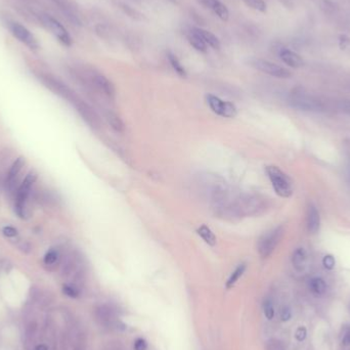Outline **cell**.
Returning a JSON list of instances; mask_svg holds the SVG:
<instances>
[{"label": "cell", "mask_w": 350, "mask_h": 350, "mask_svg": "<svg viewBox=\"0 0 350 350\" xmlns=\"http://www.w3.org/2000/svg\"><path fill=\"white\" fill-rule=\"evenodd\" d=\"M263 313L269 321L275 318V306L271 299H265L263 301Z\"/></svg>", "instance_id": "cell-25"}, {"label": "cell", "mask_w": 350, "mask_h": 350, "mask_svg": "<svg viewBox=\"0 0 350 350\" xmlns=\"http://www.w3.org/2000/svg\"><path fill=\"white\" fill-rule=\"evenodd\" d=\"M280 318L281 322H289L292 319V310L289 306H282L280 311Z\"/></svg>", "instance_id": "cell-31"}, {"label": "cell", "mask_w": 350, "mask_h": 350, "mask_svg": "<svg viewBox=\"0 0 350 350\" xmlns=\"http://www.w3.org/2000/svg\"><path fill=\"white\" fill-rule=\"evenodd\" d=\"M63 292L67 295V296H69L71 298H77L79 296V290L76 286L74 285H70V284H67V285H64L63 287Z\"/></svg>", "instance_id": "cell-28"}, {"label": "cell", "mask_w": 350, "mask_h": 350, "mask_svg": "<svg viewBox=\"0 0 350 350\" xmlns=\"http://www.w3.org/2000/svg\"><path fill=\"white\" fill-rule=\"evenodd\" d=\"M91 82L94 87L103 93L109 99H114L116 96V88L113 83L104 75L95 73L91 76Z\"/></svg>", "instance_id": "cell-12"}, {"label": "cell", "mask_w": 350, "mask_h": 350, "mask_svg": "<svg viewBox=\"0 0 350 350\" xmlns=\"http://www.w3.org/2000/svg\"><path fill=\"white\" fill-rule=\"evenodd\" d=\"M306 226L307 230L311 235H315L318 233L321 227V216L320 212L316 209V207L312 204H309L307 208V214H306Z\"/></svg>", "instance_id": "cell-14"}, {"label": "cell", "mask_w": 350, "mask_h": 350, "mask_svg": "<svg viewBox=\"0 0 350 350\" xmlns=\"http://www.w3.org/2000/svg\"><path fill=\"white\" fill-rule=\"evenodd\" d=\"M42 23L59 39L60 42H62L66 46L72 45V38L70 34L58 20L54 19L51 15L44 14L42 16Z\"/></svg>", "instance_id": "cell-10"}, {"label": "cell", "mask_w": 350, "mask_h": 350, "mask_svg": "<svg viewBox=\"0 0 350 350\" xmlns=\"http://www.w3.org/2000/svg\"><path fill=\"white\" fill-rule=\"evenodd\" d=\"M35 350H47V348L45 345H39L35 348Z\"/></svg>", "instance_id": "cell-38"}, {"label": "cell", "mask_w": 350, "mask_h": 350, "mask_svg": "<svg viewBox=\"0 0 350 350\" xmlns=\"http://www.w3.org/2000/svg\"><path fill=\"white\" fill-rule=\"evenodd\" d=\"M244 1L248 6L252 7L258 11H261V12L266 11V4L263 0H244Z\"/></svg>", "instance_id": "cell-27"}, {"label": "cell", "mask_w": 350, "mask_h": 350, "mask_svg": "<svg viewBox=\"0 0 350 350\" xmlns=\"http://www.w3.org/2000/svg\"><path fill=\"white\" fill-rule=\"evenodd\" d=\"M284 226L280 225L263 233L257 242V251L260 257L268 258L273 254L284 236Z\"/></svg>", "instance_id": "cell-5"}, {"label": "cell", "mask_w": 350, "mask_h": 350, "mask_svg": "<svg viewBox=\"0 0 350 350\" xmlns=\"http://www.w3.org/2000/svg\"><path fill=\"white\" fill-rule=\"evenodd\" d=\"M95 318L99 325L105 328L121 331L126 329V326L117 318L115 309L108 304H102L95 308Z\"/></svg>", "instance_id": "cell-7"}, {"label": "cell", "mask_w": 350, "mask_h": 350, "mask_svg": "<svg viewBox=\"0 0 350 350\" xmlns=\"http://www.w3.org/2000/svg\"><path fill=\"white\" fill-rule=\"evenodd\" d=\"M289 103L294 109L299 111L321 112L324 110V105L322 102L300 87L292 90L289 96Z\"/></svg>", "instance_id": "cell-4"}, {"label": "cell", "mask_w": 350, "mask_h": 350, "mask_svg": "<svg viewBox=\"0 0 350 350\" xmlns=\"http://www.w3.org/2000/svg\"><path fill=\"white\" fill-rule=\"evenodd\" d=\"M60 259V252L56 249H52L45 254L44 256V263L46 265H54Z\"/></svg>", "instance_id": "cell-26"}, {"label": "cell", "mask_w": 350, "mask_h": 350, "mask_svg": "<svg viewBox=\"0 0 350 350\" xmlns=\"http://www.w3.org/2000/svg\"><path fill=\"white\" fill-rule=\"evenodd\" d=\"M341 343L343 346H350V330H347L341 339Z\"/></svg>", "instance_id": "cell-37"}, {"label": "cell", "mask_w": 350, "mask_h": 350, "mask_svg": "<svg viewBox=\"0 0 350 350\" xmlns=\"http://www.w3.org/2000/svg\"><path fill=\"white\" fill-rule=\"evenodd\" d=\"M323 265H324V268L328 271H332V270H334L335 268V265H336V260H335V257L331 255V254H328L326 255L324 258H323Z\"/></svg>", "instance_id": "cell-29"}, {"label": "cell", "mask_w": 350, "mask_h": 350, "mask_svg": "<svg viewBox=\"0 0 350 350\" xmlns=\"http://www.w3.org/2000/svg\"><path fill=\"white\" fill-rule=\"evenodd\" d=\"M251 65L258 71L268 74V75H271L276 78L287 79V78L291 77V72L289 70L282 68V67H280L275 63L269 62V61L261 60V59H255L251 62Z\"/></svg>", "instance_id": "cell-9"}, {"label": "cell", "mask_w": 350, "mask_h": 350, "mask_svg": "<svg viewBox=\"0 0 350 350\" xmlns=\"http://www.w3.org/2000/svg\"><path fill=\"white\" fill-rule=\"evenodd\" d=\"M206 102L213 113L223 117V118H235L238 114V109L235 104L222 101L221 98L216 95L207 94Z\"/></svg>", "instance_id": "cell-8"}, {"label": "cell", "mask_w": 350, "mask_h": 350, "mask_svg": "<svg viewBox=\"0 0 350 350\" xmlns=\"http://www.w3.org/2000/svg\"><path fill=\"white\" fill-rule=\"evenodd\" d=\"M349 309H350V306H349Z\"/></svg>", "instance_id": "cell-39"}, {"label": "cell", "mask_w": 350, "mask_h": 350, "mask_svg": "<svg viewBox=\"0 0 350 350\" xmlns=\"http://www.w3.org/2000/svg\"><path fill=\"white\" fill-rule=\"evenodd\" d=\"M339 108L346 114L350 115V101H343L339 104Z\"/></svg>", "instance_id": "cell-36"}, {"label": "cell", "mask_w": 350, "mask_h": 350, "mask_svg": "<svg viewBox=\"0 0 350 350\" xmlns=\"http://www.w3.org/2000/svg\"><path fill=\"white\" fill-rule=\"evenodd\" d=\"M199 185L203 195L212 205L214 211H217L225 207L236 197L232 195L227 182L218 175H201L200 176Z\"/></svg>", "instance_id": "cell-2"}, {"label": "cell", "mask_w": 350, "mask_h": 350, "mask_svg": "<svg viewBox=\"0 0 350 350\" xmlns=\"http://www.w3.org/2000/svg\"><path fill=\"white\" fill-rule=\"evenodd\" d=\"M276 194L281 198H290L293 194V185L290 177L278 166L270 165L265 168Z\"/></svg>", "instance_id": "cell-3"}, {"label": "cell", "mask_w": 350, "mask_h": 350, "mask_svg": "<svg viewBox=\"0 0 350 350\" xmlns=\"http://www.w3.org/2000/svg\"><path fill=\"white\" fill-rule=\"evenodd\" d=\"M198 235L201 237L205 241V243L208 244L209 246L216 245V237L209 226H207L205 224L200 226L198 228Z\"/></svg>", "instance_id": "cell-22"}, {"label": "cell", "mask_w": 350, "mask_h": 350, "mask_svg": "<svg viewBox=\"0 0 350 350\" xmlns=\"http://www.w3.org/2000/svg\"><path fill=\"white\" fill-rule=\"evenodd\" d=\"M194 30L207 45L211 46L214 49H219L220 48V41H219V39L217 37H216L213 34V33L209 32L207 30L201 29V28H195Z\"/></svg>", "instance_id": "cell-17"}, {"label": "cell", "mask_w": 350, "mask_h": 350, "mask_svg": "<svg viewBox=\"0 0 350 350\" xmlns=\"http://www.w3.org/2000/svg\"><path fill=\"white\" fill-rule=\"evenodd\" d=\"M266 208L268 201L264 197L256 194H243L233 198L228 205L215 211V213L226 220L233 221L260 215Z\"/></svg>", "instance_id": "cell-1"}, {"label": "cell", "mask_w": 350, "mask_h": 350, "mask_svg": "<svg viewBox=\"0 0 350 350\" xmlns=\"http://www.w3.org/2000/svg\"><path fill=\"white\" fill-rule=\"evenodd\" d=\"M189 41L192 44V46L197 49V51L201 52V53L207 52V44L201 39V37L197 34L194 29H193V31L190 32Z\"/></svg>", "instance_id": "cell-23"}, {"label": "cell", "mask_w": 350, "mask_h": 350, "mask_svg": "<svg viewBox=\"0 0 350 350\" xmlns=\"http://www.w3.org/2000/svg\"><path fill=\"white\" fill-rule=\"evenodd\" d=\"M25 165V160L24 158H19V159H16L15 162L12 164V166L10 167L8 173H7V176H6V179H5V187H6V190L8 189H11L13 187V181L14 179L18 177L20 171L22 170V167Z\"/></svg>", "instance_id": "cell-16"}, {"label": "cell", "mask_w": 350, "mask_h": 350, "mask_svg": "<svg viewBox=\"0 0 350 350\" xmlns=\"http://www.w3.org/2000/svg\"><path fill=\"white\" fill-rule=\"evenodd\" d=\"M135 350H146L147 349V343L144 339L139 338L135 341Z\"/></svg>", "instance_id": "cell-35"}, {"label": "cell", "mask_w": 350, "mask_h": 350, "mask_svg": "<svg viewBox=\"0 0 350 350\" xmlns=\"http://www.w3.org/2000/svg\"><path fill=\"white\" fill-rule=\"evenodd\" d=\"M9 29L12 33V35L16 39H19L22 43L26 44L29 48H31V49L38 48L39 44H38L36 38L25 26L21 25L20 23L13 22V23L9 24Z\"/></svg>", "instance_id": "cell-11"}, {"label": "cell", "mask_w": 350, "mask_h": 350, "mask_svg": "<svg viewBox=\"0 0 350 350\" xmlns=\"http://www.w3.org/2000/svg\"><path fill=\"white\" fill-rule=\"evenodd\" d=\"M307 337V330L305 327L300 326L297 328L296 332H295V338L298 342H302L306 339Z\"/></svg>", "instance_id": "cell-32"}, {"label": "cell", "mask_w": 350, "mask_h": 350, "mask_svg": "<svg viewBox=\"0 0 350 350\" xmlns=\"http://www.w3.org/2000/svg\"><path fill=\"white\" fill-rule=\"evenodd\" d=\"M266 350H286V348L280 341L273 339L266 343Z\"/></svg>", "instance_id": "cell-30"}, {"label": "cell", "mask_w": 350, "mask_h": 350, "mask_svg": "<svg viewBox=\"0 0 350 350\" xmlns=\"http://www.w3.org/2000/svg\"><path fill=\"white\" fill-rule=\"evenodd\" d=\"M309 289L315 296H323L327 291V284L322 278H312L309 280Z\"/></svg>", "instance_id": "cell-20"}, {"label": "cell", "mask_w": 350, "mask_h": 350, "mask_svg": "<svg viewBox=\"0 0 350 350\" xmlns=\"http://www.w3.org/2000/svg\"><path fill=\"white\" fill-rule=\"evenodd\" d=\"M246 269H247V264L246 263H241L239 264L236 270L232 272V274L229 276L227 281H226V288L227 289H230L232 288L233 286H235L236 282L240 280V278L244 275V273L246 272Z\"/></svg>", "instance_id": "cell-21"}, {"label": "cell", "mask_w": 350, "mask_h": 350, "mask_svg": "<svg viewBox=\"0 0 350 350\" xmlns=\"http://www.w3.org/2000/svg\"><path fill=\"white\" fill-rule=\"evenodd\" d=\"M2 233L6 238H14L18 236V230L12 226H4L2 228Z\"/></svg>", "instance_id": "cell-34"}, {"label": "cell", "mask_w": 350, "mask_h": 350, "mask_svg": "<svg viewBox=\"0 0 350 350\" xmlns=\"http://www.w3.org/2000/svg\"><path fill=\"white\" fill-rule=\"evenodd\" d=\"M106 120L110 124L113 130L118 133H123L125 131V125L120 117L111 110L106 112Z\"/></svg>", "instance_id": "cell-18"}, {"label": "cell", "mask_w": 350, "mask_h": 350, "mask_svg": "<svg viewBox=\"0 0 350 350\" xmlns=\"http://www.w3.org/2000/svg\"><path fill=\"white\" fill-rule=\"evenodd\" d=\"M339 47L342 51H346L350 47V38L347 35L342 34L339 36Z\"/></svg>", "instance_id": "cell-33"}, {"label": "cell", "mask_w": 350, "mask_h": 350, "mask_svg": "<svg viewBox=\"0 0 350 350\" xmlns=\"http://www.w3.org/2000/svg\"><path fill=\"white\" fill-rule=\"evenodd\" d=\"M167 58H168V61H169L170 65H171V67L173 68V70H174L179 76H181V77H187V71H186V69H185V67H183V66L181 65V63L179 62V60L177 59V57H176L174 54H172V53L169 52V53L167 54Z\"/></svg>", "instance_id": "cell-24"}, {"label": "cell", "mask_w": 350, "mask_h": 350, "mask_svg": "<svg viewBox=\"0 0 350 350\" xmlns=\"http://www.w3.org/2000/svg\"><path fill=\"white\" fill-rule=\"evenodd\" d=\"M200 1H201L205 6L211 8L215 12V14L222 21L228 20V16H229L228 9L222 2L219 1V0H200Z\"/></svg>", "instance_id": "cell-15"}, {"label": "cell", "mask_w": 350, "mask_h": 350, "mask_svg": "<svg viewBox=\"0 0 350 350\" xmlns=\"http://www.w3.org/2000/svg\"><path fill=\"white\" fill-rule=\"evenodd\" d=\"M278 55L280 59L291 68L298 69L304 65L302 58L287 47H280L278 49Z\"/></svg>", "instance_id": "cell-13"}, {"label": "cell", "mask_w": 350, "mask_h": 350, "mask_svg": "<svg viewBox=\"0 0 350 350\" xmlns=\"http://www.w3.org/2000/svg\"><path fill=\"white\" fill-rule=\"evenodd\" d=\"M307 254L303 248H297L292 254V264L297 271H302L306 265Z\"/></svg>", "instance_id": "cell-19"}, {"label": "cell", "mask_w": 350, "mask_h": 350, "mask_svg": "<svg viewBox=\"0 0 350 350\" xmlns=\"http://www.w3.org/2000/svg\"><path fill=\"white\" fill-rule=\"evenodd\" d=\"M37 179V175L34 172H30L24 181L22 182V185L20 186L18 193H16V198L14 202V211L18 214L19 217L21 218H26L27 216V208H26V203L27 199L30 194V191L34 185L35 181Z\"/></svg>", "instance_id": "cell-6"}]
</instances>
